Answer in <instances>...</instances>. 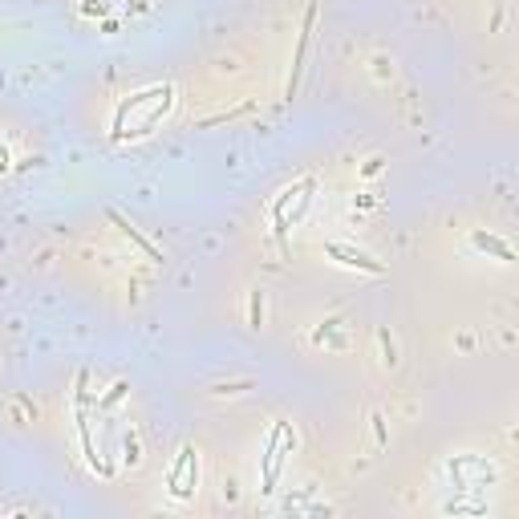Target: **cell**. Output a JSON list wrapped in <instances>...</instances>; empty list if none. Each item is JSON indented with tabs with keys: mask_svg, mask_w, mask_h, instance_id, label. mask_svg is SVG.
I'll return each mask as SVG.
<instances>
[{
	"mask_svg": "<svg viewBox=\"0 0 519 519\" xmlns=\"http://www.w3.org/2000/svg\"><path fill=\"white\" fill-rule=\"evenodd\" d=\"M475 248H483V252H495L499 260H515V252H511V248H507L503 240L487 236V231H475Z\"/></svg>",
	"mask_w": 519,
	"mask_h": 519,
	"instance_id": "obj_6",
	"label": "cell"
},
{
	"mask_svg": "<svg viewBox=\"0 0 519 519\" xmlns=\"http://www.w3.org/2000/svg\"><path fill=\"white\" fill-rule=\"evenodd\" d=\"M122 393H126V381H118V386H114V390H110V393H106V402H101V410H110V405H114V402H118V398H122Z\"/></svg>",
	"mask_w": 519,
	"mask_h": 519,
	"instance_id": "obj_8",
	"label": "cell"
},
{
	"mask_svg": "<svg viewBox=\"0 0 519 519\" xmlns=\"http://www.w3.org/2000/svg\"><path fill=\"white\" fill-rule=\"evenodd\" d=\"M260 321H264V296L252 292V329H260Z\"/></svg>",
	"mask_w": 519,
	"mask_h": 519,
	"instance_id": "obj_7",
	"label": "cell"
},
{
	"mask_svg": "<svg viewBox=\"0 0 519 519\" xmlns=\"http://www.w3.org/2000/svg\"><path fill=\"white\" fill-rule=\"evenodd\" d=\"M166 491L175 495V499H191V495L199 491V455H195L191 443L178 446L175 467L166 470Z\"/></svg>",
	"mask_w": 519,
	"mask_h": 519,
	"instance_id": "obj_1",
	"label": "cell"
},
{
	"mask_svg": "<svg viewBox=\"0 0 519 519\" xmlns=\"http://www.w3.org/2000/svg\"><path fill=\"white\" fill-rule=\"evenodd\" d=\"M0 171H9V151L0 146Z\"/></svg>",
	"mask_w": 519,
	"mask_h": 519,
	"instance_id": "obj_9",
	"label": "cell"
},
{
	"mask_svg": "<svg viewBox=\"0 0 519 519\" xmlns=\"http://www.w3.org/2000/svg\"><path fill=\"white\" fill-rule=\"evenodd\" d=\"M313 21H317V9H308V16H304V29H301V41H296L292 77H288V98L296 94V86H301V69H304V57H308V41H313Z\"/></svg>",
	"mask_w": 519,
	"mask_h": 519,
	"instance_id": "obj_4",
	"label": "cell"
},
{
	"mask_svg": "<svg viewBox=\"0 0 519 519\" xmlns=\"http://www.w3.org/2000/svg\"><path fill=\"white\" fill-rule=\"evenodd\" d=\"M110 219H114L118 228H122V236H126V240L134 243V248H138V252L146 256V260H163V256H158V252H154V248H151V243H146V240H142V236H138V228H134L130 219H122V216H118V211H110Z\"/></svg>",
	"mask_w": 519,
	"mask_h": 519,
	"instance_id": "obj_5",
	"label": "cell"
},
{
	"mask_svg": "<svg viewBox=\"0 0 519 519\" xmlns=\"http://www.w3.org/2000/svg\"><path fill=\"white\" fill-rule=\"evenodd\" d=\"M325 252L333 256V260H341L345 268H361V272H369V276H381L386 268L373 260V256H366V252H357V248H345V243H329Z\"/></svg>",
	"mask_w": 519,
	"mask_h": 519,
	"instance_id": "obj_3",
	"label": "cell"
},
{
	"mask_svg": "<svg viewBox=\"0 0 519 519\" xmlns=\"http://www.w3.org/2000/svg\"><path fill=\"white\" fill-rule=\"evenodd\" d=\"M292 446H296V438H292L288 422H276L272 426V438H268V455H264V495L276 491L280 463H284V455H292Z\"/></svg>",
	"mask_w": 519,
	"mask_h": 519,
	"instance_id": "obj_2",
	"label": "cell"
}]
</instances>
